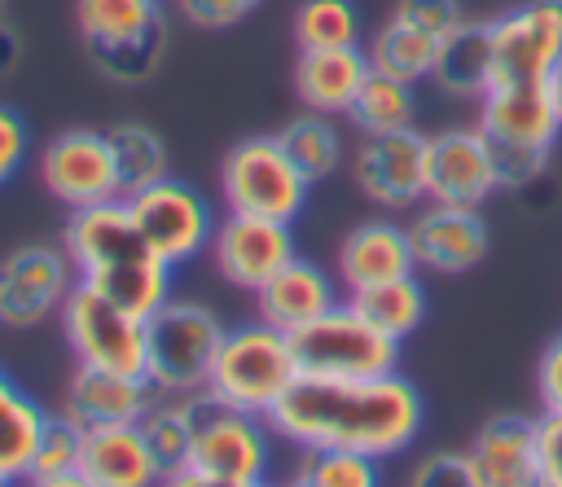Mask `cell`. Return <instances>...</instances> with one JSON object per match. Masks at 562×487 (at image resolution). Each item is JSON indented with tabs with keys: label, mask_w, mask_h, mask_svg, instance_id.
<instances>
[{
	"label": "cell",
	"mask_w": 562,
	"mask_h": 487,
	"mask_svg": "<svg viewBox=\"0 0 562 487\" xmlns=\"http://www.w3.org/2000/svg\"><path fill=\"white\" fill-rule=\"evenodd\" d=\"M501 189L492 140L479 123L443 127L426 136V202L443 206H483Z\"/></svg>",
	"instance_id": "cell-15"
},
{
	"label": "cell",
	"mask_w": 562,
	"mask_h": 487,
	"mask_svg": "<svg viewBox=\"0 0 562 487\" xmlns=\"http://www.w3.org/2000/svg\"><path fill=\"white\" fill-rule=\"evenodd\" d=\"M334 303H338V294H334L329 272L316 268L312 259H299V254L255 290L259 320L285 329V333H294V329H303L307 320L325 316Z\"/></svg>",
	"instance_id": "cell-24"
},
{
	"label": "cell",
	"mask_w": 562,
	"mask_h": 487,
	"mask_svg": "<svg viewBox=\"0 0 562 487\" xmlns=\"http://www.w3.org/2000/svg\"><path fill=\"white\" fill-rule=\"evenodd\" d=\"M75 474L88 487H158L162 483V469L136 421L83 430Z\"/></svg>",
	"instance_id": "cell-20"
},
{
	"label": "cell",
	"mask_w": 562,
	"mask_h": 487,
	"mask_svg": "<svg viewBox=\"0 0 562 487\" xmlns=\"http://www.w3.org/2000/svg\"><path fill=\"white\" fill-rule=\"evenodd\" d=\"M22 487H88L79 474H53V478H22Z\"/></svg>",
	"instance_id": "cell-46"
},
{
	"label": "cell",
	"mask_w": 562,
	"mask_h": 487,
	"mask_svg": "<svg viewBox=\"0 0 562 487\" xmlns=\"http://www.w3.org/2000/svg\"><path fill=\"white\" fill-rule=\"evenodd\" d=\"M171 4L198 31H228V26L246 22L263 0H171Z\"/></svg>",
	"instance_id": "cell-38"
},
{
	"label": "cell",
	"mask_w": 562,
	"mask_h": 487,
	"mask_svg": "<svg viewBox=\"0 0 562 487\" xmlns=\"http://www.w3.org/2000/svg\"><path fill=\"white\" fill-rule=\"evenodd\" d=\"M79 285V272L66 254V246L31 241L0 259V325L4 329H35L53 316H61L70 290Z\"/></svg>",
	"instance_id": "cell-10"
},
{
	"label": "cell",
	"mask_w": 562,
	"mask_h": 487,
	"mask_svg": "<svg viewBox=\"0 0 562 487\" xmlns=\"http://www.w3.org/2000/svg\"><path fill=\"white\" fill-rule=\"evenodd\" d=\"M105 140H110L114 171H119V197H132V193H140L167 175V145L154 127L114 123V127H105Z\"/></svg>",
	"instance_id": "cell-30"
},
{
	"label": "cell",
	"mask_w": 562,
	"mask_h": 487,
	"mask_svg": "<svg viewBox=\"0 0 562 487\" xmlns=\"http://www.w3.org/2000/svg\"><path fill=\"white\" fill-rule=\"evenodd\" d=\"M18 61H22V39H18V31L0 18V79H4Z\"/></svg>",
	"instance_id": "cell-44"
},
{
	"label": "cell",
	"mask_w": 562,
	"mask_h": 487,
	"mask_svg": "<svg viewBox=\"0 0 562 487\" xmlns=\"http://www.w3.org/2000/svg\"><path fill=\"white\" fill-rule=\"evenodd\" d=\"M395 13H400V18H408L413 26H422V31L439 35V39H448V35L465 22L461 0H395Z\"/></svg>",
	"instance_id": "cell-39"
},
{
	"label": "cell",
	"mask_w": 562,
	"mask_h": 487,
	"mask_svg": "<svg viewBox=\"0 0 562 487\" xmlns=\"http://www.w3.org/2000/svg\"><path fill=\"white\" fill-rule=\"evenodd\" d=\"M250 487H277V483H268V478H263V483H250Z\"/></svg>",
	"instance_id": "cell-49"
},
{
	"label": "cell",
	"mask_w": 562,
	"mask_h": 487,
	"mask_svg": "<svg viewBox=\"0 0 562 487\" xmlns=\"http://www.w3.org/2000/svg\"><path fill=\"white\" fill-rule=\"evenodd\" d=\"M75 26L88 61L110 83H145L167 53L162 0H75Z\"/></svg>",
	"instance_id": "cell-3"
},
{
	"label": "cell",
	"mask_w": 562,
	"mask_h": 487,
	"mask_svg": "<svg viewBox=\"0 0 562 487\" xmlns=\"http://www.w3.org/2000/svg\"><path fill=\"white\" fill-rule=\"evenodd\" d=\"M154 399H158V386L149 377H127V373H105V369L79 364L61 395V412L79 430H97V426L140 421Z\"/></svg>",
	"instance_id": "cell-19"
},
{
	"label": "cell",
	"mask_w": 562,
	"mask_h": 487,
	"mask_svg": "<svg viewBox=\"0 0 562 487\" xmlns=\"http://www.w3.org/2000/svg\"><path fill=\"white\" fill-rule=\"evenodd\" d=\"M281 149L294 158V167L316 184V180H329L338 167H342V132L329 114H316V110H303L294 114L281 132H277Z\"/></svg>",
	"instance_id": "cell-29"
},
{
	"label": "cell",
	"mask_w": 562,
	"mask_h": 487,
	"mask_svg": "<svg viewBox=\"0 0 562 487\" xmlns=\"http://www.w3.org/2000/svg\"><path fill=\"white\" fill-rule=\"evenodd\" d=\"M40 184L66 206L83 211L119 197L114 154L101 127H70L40 149Z\"/></svg>",
	"instance_id": "cell-14"
},
{
	"label": "cell",
	"mask_w": 562,
	"mask_h": 487,
	"mask_svg": "<svg viewBox=\"0 0 562 487\" xmlns=\"http://www.w3.org/2000/svg\"><path fill=\"white\" fill-rule=\"evenodd\" d=\"M0 487H13V478H9V474H4V469H0Z\"/></svg>",
	"instance_id": "cell-48"
},
{
	"label": "cell",
	"mask_w": 562,
	"mask_h": 487,
	"mask_svg": "<svg viewBox=\"0 0 562 487\" xmlns=\"http://www.w3.org/2000/svg\"><path fill=\"white\" fill-rule=\"evenodd\" d=\"M351 184L382 211H413L426 202V136L417 127L360 136L351 154Z\"/></svg>",
	"instance_id": "cell-13"
},
{
	"label": "cell",
	"mask_w": 562,
	"mask_h": 487,
	"mask_svg": "<svg viewBox=\"0 0 562 487\" xmlns=\"http://www.w3.org/2000/svg\"><path fill=\"white\" fill-rule=\"evenodd\" d=\"M26 149H31V132H26L22 114L0 101V189L18 175V167L26 162Z\"/></svg>",
	"instance_id": "cell-41"
},
{
	"label": "cell",
	"mask_w": 562,
	"mask_h": 487,
	"mask_svg": "<svg viewBox=\"0 0 562 487\" xmlns=\"http://www.w3.org/2000/svg\"><path fill=\"white\" fill-rule=\"evenodd\" d=\"M430 83L457 101H483V92L492 88V26L487 22H461L435 57Z\"/></svg>",
	"instance_id": "cell-25"
},
{
	"label": "cell",
	"mask_w": 562,
	"mask_h": 487,
	"mask_svg": "<svg viewBox=\"0 0 562 487\" xmlns=\"http://www.w3.org/2000/svg\"><path fill=\"white\" fill-rule=\"evenodd\" d=\"M211 259H215V272L237 285V290H259L272 272H281L299 246H294V233L290 224L281 219H259V215H224L211 233Z\"/></svg>",
	"instance_id": "cell-16"
},
{
	"label": "cell",
	"mask_w": 562,
	"mask_h": 487,
	"mask_svg": "<svg viewBox=\"0 0 562 487\" xmlns=\"http://www.w3.org/2000/svg\"><path fill=\"white\" fill-rule=\"evenodd\" d=\"M536 461H540V487H562V412L544 408L536 417Z\"/></svg>",
	"instance_id": "cell-40"
},
{
	"label": "cell",
	"mask_w": 562,
	"mask_h": 487,
	"mask_svg": "<svg viewBox=\"0 0 562 487\" xmlns=\"http://www.w3.org/2000/svg\"><path fill=\"white\" fill-rule=\"evenodd\" d=\"M439 35H430V31H422V26H413L408 18H400V13H391L378 31H373V39H369V66L373 70H382V75H391V79H404V83H422V79H430V70H435V57H439Z\"/></svg>",
	"instance_id": "cell-26"
},
{
	"label": "cell",
	"mask_w": 562,
	"mask_h": 487,
	"mask_svg": "<svg viewBox=\"0 0 562 487\" xmlns=\"http://www.w3.org/2000/svg\"><path fill=\"white\" fill-rule=\"evenodd\" d=\"M290 347H294L303 377L356 382V377H382V373L400 369V338H391L382 325H373L351 298L334 303L325 316L294 329Z\"/></svg>",
	"instance_id": "cell-5"
},
{
	"label": "cell",
	"mask_w": 562,
	"mask_h": 487,
	"mask_svg": "<svg viewBox=\"0 0 562 487\" xmlns=\"http://www.w3.org/2000/svg\"><path fill=\"white\" fill-rule=\"evenodd\" d=\"M136 426H140V434H145V443H149V452H154V461H158L162 474H176V469L189 465L193 421H189L184 395H158Z\"/></svg>",
	"instance_id": "cell-32"
},
{
	"label": "cell",
	"mask_w": 562,
	"mask_h": 487,
	"mask_svg": "<svg viewBox=\"0 0 562 487\" xmlns=\"http://www.w3.org/2000/svg\"><path fill=\"white\" fill-rule=\"evenodd\" d=\"M369 53L360 44L351 48H299L294 61V92L303 101V110L316 114H347L364 75H369Z\"/></svg>",
	"instance_id": "cell-23"
},
{
	"label": "cell",
	"mask_w": 562,
	"mask_h": 487,
	"mask_svg": "<svg viewBox=\"0 0 562 487\" xmlns=\"http://www.w3.org/2000/svg\"><path fill=\"white\" fill-rule=\"evenodd\" d=\"M44 421H48V412H44L31 395H22V390L13 386V377L0 369V469H4L13 483L26 478L31 452H35V443H40Z\"/></svg>",
	"instance_id": "cell-28"
},
{
	"label": "cell",
	"mask_w": 562,
	"mask_h": 487,
	"mask_svg": "<svg viewBox=\"0 0 562 487\" xmlns=\"http://www.w3.org/2000/svg\"><path fill=\"white\" fill-rule=\"evenodd\" d=\"M408 272H417V259H413V241H408L404 224L364 219L338 246V281L351 294L382 285V281H395V276H408Z\"/></svg>",
	"instance_id": "cell-22"
},
{
	"label": "cell",
	"mask_w": 562,
	"mask_h": 487,
	"mask_svg": "<svg viewBox=\"0 0 562 487\" xmlns=\"http://www.w3.org/2000/svg\"><path fill=\"white\" fill-rule=\"evenodd\" d=\"M220 193L233 215H259L294 224L307 206L312 180L294 167V158L272 136H246L237 140L220 162Z\"/></svg>",
	"instance_id": "cell-8"
},
{
	"label": "cell",
	"mask_w": 562,
	"mask_h": 487,
	"mask_svg": "<svg viewBox=\"0 0 562 487\" xmlns=\"http://www.w3.org/2000/svg\"><path fill=\"white\" fill-rule=\"evenodd\" d=\"M285 487H307V483H303V478H299V474H294V478H290V483H285Z\"/></svg>",
	"instance_id": "cell-47"
},
{
	"label": "cell",
	"mask_w": 562,
	"mask_h": 487,
	"mask_svg": "<svg viewBox=\"0 0 562 487\" xmlns=\"http://www.w3.org/2000/svg\"><path fill=\"white\" fill-rule=\"evenodd\" d=\"M544 92H549V105H553V114H558V123H562V61L544 75Z\"/></svg>",
	"instance_id": "cell-45"
},
{
	"label": "cell",
	"mask_w": 562,
	"mask_h": 487,
	"mask_svg": "<svg viewBox=\"0 0 562 487\" xmlns=\"http://www.w3.org/2000/svg\"><path fill=\"white\" fill-rule=\"evenodd\" d=\"M492 162H496L501 189H527L544 175L549 149H540V145H496L492 140Z\"/></svg>",
	"instance_id": "cell-36"
},
{
	"label": "cell",
	"mask_w": 562,
	"mask_h": 487,
	"mask_svg": "<svg viewBox=\"0 0 562 487\" xmlns=\"http://www.w3.org/2000/svg\"><path fill=\"white\" fill-rule=\"evenodd\" d=\"M347 118H351V127L360 136L404 132L417 118V92L404 79H391L382 70H369L364 83H360V92H356V101H351V110H347Z\"/></svg>",
	"instance_id": "cell-27"
},
{
	"label": "cell",
	"mask_w": 562,
	"mask_h": 487,
	"mask_svg": "<svg viewBox=\"0 0 562 487\" xmlns=\"http://www.w3.org/2000/svg\"><path fill=\"white\" fill-rule=\"evenodd\" d=\"M127 206H132V219L145 233L149 250L158 259H167L171 268H180L193 254H202L211 246L215 224H220L211 202H206V193H198L193 184L171 180V175H162L149 189L132 193Z\"/></svg>",
	"instance_id": "cell-11"
},
{
	"label": "cell",
	"mask_w": 562,
	"mask_h": 487,
	"mask_svg": "<svg viewBox=\"0 0 562 487\" xmlns=\"http://www.w3.org/2000/svg\"><path fill=\"white\" fill-rule=\"evenodd\" d=\"M184 404H189V421H193V448H189L193 469L241 483V487L268 478V465H272L268 417L233 408V404L215 399L211 390H193V395H184Z\"/></svg>",
	"instance_id": "cell-7"
},
{
	"label": "cell",
	"mask_w": 562,
	"mask_h": 487,
	"mask_svg": "<svg viewBox=\"0 0 562 487\" xmlns=\"http://www.w3.org/2000/svg\"><path fill=\"white\" fill-rule=\"evenodd\" d=\"M536 386H540V408H558L562 412V333L549 338L540 369H536Z\"/></svg>",
	"instance_id": "cell-42"
},
{
	"label": "cell",
	"mask_w": 562,
	"mask_h": 487,
	"mask_svg": "<svg viewBox=\"0 0 562 487\" xmlns=\"http://www.w3.org/2000/svg\"><path fill=\"white\" fill-rule=\"evenodd\" d=\"M426 421L422 390L400 377H356V382H334V377H299V386L268 412V426L277 439H285L299 452H364L378 461L400 456Z\"/></svg>",
	"instance_id": "cell-1"
},
{
	"label": "cell",
	"mask_w": 562,
	"mask_h": 487,
	"mask_svg": "<svg viewBox=\"0 0 562 487\" xmlns=\"http://www.w3.org/2000/svg\"><path fill=\"white\" fill-rule=\"evenodd\" d=\"M487 140L496 145H540L553 149L562 123L549 105L544 83H492L479 101V118Z\"/></svg>",
	"instance_id": "cell-21"
},
{
	"label": "cell",
	"mask_w": 562,
	"mask_h": 487,
	"mask_svg": "<svg viewBox=\"0 0 562 487\" xmlns=\"http://www.w3.org/2000/svg\"><path fill=\"white\" fill-rule=\"evenodd\" d=\"M408 241L413 259L422 272L435 276H461L487 259L492 233L479 206H443V202H422L417 215L408 219Z\"/></svg>",
	"instance_id": "cell-17"
},
{
	"label": "cell",
	"mask_w": 562,
	"mask_h": 487,
	"mask_svg": "<svg viewBox=\"0 0 562 487\" xmlns=\"http://www.w3.org/2000/svg\"><path fill=\"white\" fill-rule=\"evenodd\" d=\"M0 18H4V0H0Z\"/></svg>",
	"instance_id": "cell-50"
},
{
	"label": "cell",
	"mask_w": 562,
	"mask_h": 487,
	"mask_svg": "<svg viewBox=\"0 0 562 487\" xmlns=\"http://www.w3.org/2000/svg\"><path fill=\"white\" fill-rule=\"evenodd\" d=\"M492 26V83H544L562 61V0H527Z\"/></svg>",
	"instance_id": "cell-12"
},
{
	"label": "cell",
	"mask_w": 562,
	"mask_h": 487,
	"mask_svg": "<svg viewBox=\"0 0 562 487\" xmlns=\"http://www.w3.org/2000/svg\"><path fill=\"white\" fill-rule=\"evenodd\" d=\"M61 246L83 285L140 320H149L171 298V263L149 250L127 197L70 211Z\"/></svg>",
	"instance_id": "cell-2"
},
{
	"label": "cell",
	"mask_w": 562,
	"mask_h": 487,
	"mask_svg": "<svg viewBox=\"0 0 562 487\" xmlns=\"http://www.w3.org/2000/svg\"><path fill=\"white\" fill-rule=\"evenodd\" d=\"M351 303L373 320L382 325L391 338H408L417 333V325L426 320V290L417 281V272L408 276H395V281H382V285H369V290H356Z\"/></svg>",
	"instance_id": "cell-31"
},
{
	"label": "cell",
	"mask_w": 562,
	"mask_h": 487,
	"mask_svg": "<svg viewBox=\"0 0 562 487\" xmlns=\"http://www.w3.org/2000/svg\"><path fill=\"white\" fill-rule=\"evenodd\" d=\"M158 487H241V483H228V478H215V474H202V469L184 465V469H176V474H162Z\"/></svg>",
	"instance_id": "cell-43"
},
{
	"label": "cell",
	"mask_w": 562,
	"mask_h": 487,
	"mask_svg": "<svg viewBox=\"0 0 562 487\" xmlns=\"http://www.w3.org/2000/svg\"><path fill=\"white\" fill-rule=\"evenodd\" d=\"M364 22L356 0H303L294 9V39L299 48H351L360 44Z\"/></svg>",
	"instance_id": "cell-33"
},
{
	"label": "cell",
	"mask_w": 562,
	"mask_h": 487,
	"mask_svg": "<svg viewBox=\"0 0 562 487\" xmlns=\"http://www.w3.org/2000/svg\"><path fill=\"white\" fill-rule=\"evenodd\" d=\"M404 487H479L474 483V469H470V456L465 452H426L413 469H408V483Z\"/></svg>",
	"instance_id": "cell-37"
},
{
	"label": "cell",
	"mask_w": 562,
	"mask_h": 487,
	"mask_svg": "<svg viewBox=\"0 0 562 487\" xmlns=\"http://www.w3.org/2000/svg\"><path fill=\"white\" fill-rule=\"evenodd\" d=\"M79 443H83V430L66 417V412H48L44 430H40V443L31 452V469L26 478H53V474H75L79 465Z\"/></svg>",
	"instance_id": "cell-35"
},
{
	"label": "cell",
	"mask_w": 562,
	"mask_h": 487,
	"mask_svg": "<svg viewBox=\"0 0 562 487\" xmlns=\"http://www.w3.org/2000/svg\"><path fill=\"white\" fill-rule=\"evenodd\" d=\"M228 325L193 298H167L149 316V360L145 377L158 386V395H193L206 390L211 364L220 355Z\"/></svg>",
	"instance_id": "cell-6"
},
{
	"label": "cell",
	"mask_w": 562,
	"mask_h": 487,
	"mask_svg": "<svg viewBox=\"0 0 562 487\" xmlns=\"http://www.w3.org/2000/svg\"><path fill=\"white\" fill-rule=\"evenodd\" d=\"M470 469L479 487H540V461H536V417L522 412H496L487 417L470 448Z\"/></svg>",
	"instance_id": "cell-18"
},
{
	"label": "cell",
	"mask_w": 562,
	"mask_h": 487,
	"mask_svg": "<svg viewBox=\"0 0 562 487\" xmlns=\"http://www.w3.org/2000/svg\"><path fill=\"white\" fill-rule=\"evenodd\" d=\"M294 474L307 487H382V461L364 452H342V448L303 452Z\"/></svg>",
	"instance_id": "cell-34"
},
{
	"label": "cell",
	"mask_w": 562,
	"mask_h": 487,
	"mask_svg": "<svg viewBox=\"0 0 562 487\" xmlns=\"http://www.w3.org/2000/svg\"><path fill=\"white\" fill-rule=\"evenodd\" d=\"M61 333H66V342H70L79 364L105 369V373L145 377L149 320L123 312L119 303H110L105 294H97L83 281L70 290V298L61 307Z\"/></svg>",
	"instance_id": "cell-9"
},
{
	"label": "cell",
	"mask_w": 562,
	"mask_h": 487,
	"mask_svg": "<svg viewBox=\"0 0 562 487\" xmlns=\"http://www.w3.org/2000/svg\"><path fill=\"white\" fill-rule=\"evenodd\" d=\"M299 377L303 373H299L290 333L268 320H250V325H237L224 333L206 390L233 408L268 417L299 386Z\"/></svg>",
	"instance_id": "cell-4"
}]
</instances>
